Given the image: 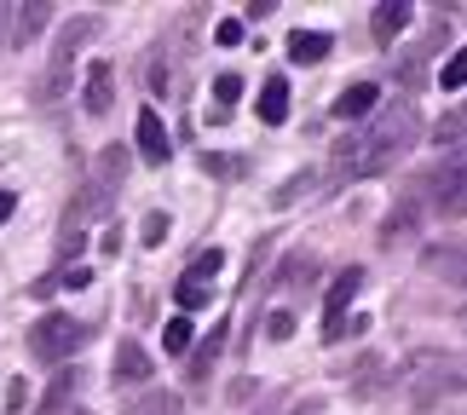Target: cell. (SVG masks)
I'll use <instances>...</instances> for the list:
<instances>
[{
    "mask_svg": "<svg viewBox=\"0 0 467 415\" xmlns=\"http://www.w3.org/2000/svg\"><path fill=\"white\" fill-rule=\"evenodd\" d=\"M416 133H421L416 104H410V99L387 104V110H375V116H369V128H364V133L340 139L335 150H329V179H335V185H347V179L387 173L392 161H399L410 144H416Z\"/></svg>",
    "mask_w": 467,
    "mask_h": 415,
    "instance_id": "6da1fadb",
    "label": "cell"
},
{
    "mask_svg": "<svg viewBox=\"0 0 467 415\" xmlns=\"http://www.w3.org/2000/svg\"><path fill=\"white\" fill-rule=\"evenodd\" d=\"M410 202L439 213H467V150H444L433 168H421L416 185H410Z\"/></svg>",
    "mask_w": 467,
    "mask_h": 415,
    "instance_id": "7a4b0ae2",
    "label": "cell"
},
{
    "mask_svg": "<svg viewBox=\"0 0 467 415\" xmlns=\"http://www.w3.org/2000/svg\"><path fill=\"white\" fill-rule=\"evenodd\" d=\"M87 340H93V329H87V323L64 317V312H47V317L29 329V352L41 358V364H64V358H69V352H81Z\"/></svg>",
    "mask_w": 467,
    "mask_h": 415,
    "instance_id": "3957f363",
    "label": "cell"
},
{
    "mask_svg": "<svg viewBox=\"0 0 467 415\" xmlns=\"http://www.w3.org/2000/svg\"><path fill=\"white\" fill-rule=\"evenodd\" d=\"M93 35H99V17H69V24L58 29V47H52V69H47V87H41L47 99H58V93H64L69 64H76V52L93 41Z\"/></svg>",
    "mask_w": 467,
    "mask_h": 415,
    "instance_id": "277c9868",
    "label": "cell"
},
{
    "mask_svg": "<svg viewBox=\"0 0 467 415\" xmlns=\"http://www.w3.org/2000/svg\"><path fill=\"white\" fill-rule=\"evenodd\" d=\"M358 288H364V272H358V265H347V272H340L335 283H329V300H323V340H329V347H340V340H347V306L358 300Z\"/></svg>",
    "mask_w": 467,
    "mask_h": 415,
    "instance_id": "5b68a950",
    "label": "cell"
},
{
    "mask_svg": "<svg viewBox=\"0 0 467 415\" xmlns=\"http://www.w3.org/2000/svg\"><path fill=\"white\" fill-rule=\"evenodd\" d=\"M421 272L439 283H467V248L462 243H427L421 248Z\"/></svg>",
    "mask_w": 467,
    "mask_h": 415,
    "instance_id": "8992f818",
    "label": "cell"
},
{
    "mask_svg": "<svg viewBox=\"0 0 467 415\" xmlns=\"http://www.w3.org/2000/svg\"><path fill=\"white\" fill-rule=\"evenodd\" d=\"M81 104H87V116H110V104H116V69L104 64V58H93V64H87Z\"/></svg>",
    "mask_w": 467,
    "mask_h": 415,
    "instance_id": "52a82bcc",
    "label": "cell"
},
{
    "mask_svg": "<svg viewBox=\"0 0 467 415\" xmlns=\"http://www.w3.org/2000/svg\"><path fill=\"white\" fill-rule=\"evenodd\" d=\"M329 110H335V121H369L375 110H381V87H375V81H352Z\"/></svg>",
    "mask_w": 467,
    "mask_h": 415,
    "instance_id": "ba28073f",
    "label": "cell"
},
{
    "mask_svg": "<svg viewBox=\"0 0 467 415\" xmlns=\"http://www.w3.org/2000/svg\"><path fill=\"white\" fill-rule=\"evenodd\" d=\"M133 139H139V156H145L150 168H161V161H168V150H173V144H168V128H161V116L150 110V104H145V110H139V121H133Z\"/></svg>",
    "mask_w": 467,
    "mask_h": 415,
    "instance_id": "9c48e42d",
    "label": "cell"
},
{
    "mask_svg": "<svg viewBox=\"0 0 467 415\" xmlns=\"http://www.w3.org/2000/svg\"><path fill=\"white\" fill-rule=\"evenodd\" d=\"M116 387H145L150 381V352L139 347V340H121L116 347V375H110Z\"/></svg>",
    "mask_w": 467,
    "mask_h": 415,
    "instance_id": "30bf717a",
    "label": "cell"
},
{
    "mask_svg": "<svg viewBox=\"0 0 467 415\" xmlns=\"http://www.w3.org/2000/svg\"><path fill=\"white\" fill-rule=\"evenodd\" d=\"M404 29H410V6H404V0H381V6H375V17H369L375 47H392Z\"/></svg>",
    "mask_w": 467,
    "mask_h": 415,
    "instance_id": "8fae6325",
    "label": "cell"
},
{
    "mask_svg": "<svg viewBox=\"0 0 467 415\" xmlns=\"http://www.w3.org/2000/svg\"><path fill=\"white\" fill-rule=\"evenodd\" d=\"M220 352H225V323H213V329L196 340V352H191V381H196V387L213 375V358H220Z\"/></svg>",
    "mask_w": 467,
    "mask_h": 415,
    "instance_id": "7c38bea8",
    "label": "cell"
},
{
    "mask_svg": "<svg viewBox=\"0 0 467 415\" xmlns=\"http://www.w3.org/2000/svg\"><path fill=\"white\" fill-rule=\"evenodd\" d=\"M260 121L265 128H283V121H289V81L283 76H272L260 87Z\"/></svg>",
    "mask_w": 467,
    "mask_h": 415,
    "instance_id": "4fadbf2b",
    "label": "cell"
},
{
    "mask_svg": "<svg viewBox=\"0 0 467 415\" xmlns=\"http://www.w3.org/2000/svg\"><path fill=\"white\" fill-rule=\"evenodd\" d=\"M329 35H323V29H295L289 35V58L295 64H323V58H329Z\"/></svg>",
    "mask_w": 467,
    "mask_h": 415,
    "instance_id": "5bb4252c",
    "label": "cell"
},
{
    "mask_svg": "<svg viewBox=\"0 0 467 415\" xmlns=\"http://www.w3.org/2000/svg\"><path fill=\"white\" fill-rule=\"evenodd\" d=\"M76 381H81L76 369H58V375H52V387H47V399L35 404V415H64L69 399H76Z\"/></svg>",
    "mask_w": 467,
    "mask_h": 415,
    "instance_id": "9a60e30c",
    "label": "cell"
},
{
    "mask_svg": "<svg viewBox=\"0 0 467 415\" xmlns=\"http://www.w3.org/2000/svg\"><path fill=\"white\" fill-rule=\"evenodd\" d=\"M173 300H179V317H185V312H202V306L213 300V288H208L202 277H191V272H185V277L173 283Z\"/></svg>",
    "mask_w": 467,
    "mask_h": 415,
    "instance_id": "2e32d148",
    "label": "cell"
},
{
    "mask_svg": "<svg viewBox=\"0 0 467 415\" xmlns=\"http://www.w3.org/2000/svg\"><path fill=\"white\" fill-rule=\"evenodd\" d=\"M47 17H52V6H41V0H35V6H24V12H17V24H12V41H17V47L35 41V35L47 29Z\"/></svg>",
    "mask_w": 467,
    "mask_h": 415,
    "instance_id": "e0dca14e",
    "label": "cell"
},
{
    "mask_svg": "<svg viewBox=\"0 0 467 415\" xmlns=\"http://www.w3.org/2000/svg\"><path fill=\"white\" fill-rule=\"evenodd\" d=\"M185 404H179V392H145L139 404H128L121 415H179Z\"/></svg>",
    "mask_w": 467,
    "mask_h": 415,
    "instance_id": "ac0fdd59",
    "label": "cell"
},
{
    "mask_svg": "<svg viewBox=\"0 0 467 415\" xmlns=\"http://www.w3.org/2000/svg\"><path fill=\"white\" fill-rule=\"evenodd\" d=\"M439 87H444V93H462V87H467V47H456L451 58H444V69H439Z\"/></svg>",
    "mask_w": 467,
    "mask_h": 415,
    "instance_id": "d6986e66",
    "label": "cell"
},
{
    "mask_svg": "<svg viewBox=\"0 0 467 415\" xmlns=\"http://www.w3.org/2000/svg\"><path fill=\"white\" fill-rule=\"evenodd\" d=\"M161 347H168V358L191 352V317H168V329H161Z\"/></svg>",
    "mask_w": 467,
    "mask_h": 415,
    "instance_id": "ffe728a7",
    "label": "cell"
},
{
    "mask_svg": "<svg viewBox=\"0 0 467 415\" xmlns=\"http://www.w3.org/2000/svg\"><path fill=\"white\" fill-rule=\"evenodd\" d=\"M213 99H220V104H213V110H220V116H231V104L243 99V76H231V69H225V76L213 81Z\"/></svg>",
    "mask_w": 467,
    "mask_h": 415,
    "instance_id": "44dd1931",
    "label": "cell"
},
{
    "mask_svg": "<svg viewBox=\"0 0 467 415\" xmlns=\"http://www.w3.org/2000/svg\"><path fill=\"white\" fill-rule=\"evenodd\" d=\"M185 272H191V277H202V283H213V277L225 272V254H220V248H208V254H196Z\"/></svg>",
    "mask_w": 467,
    "mask_h": 415,
    "instance_id": "7402d4cb",
    "label": "cell"
},
{
    "mask_svg": "<svg viewBox=\"0 0 467 415\" xmlns=\"http://www.w3.org/2000/svg\"><path fill=\"white\" fill-rule=\"evenodd\" d=\"M168 237H173L168 213H161V208H150V213H145V243H150V248H161V243H168Z\"/></svg>",
    "mask_w": 467,
    "mask_h": 415,
    "instance_id": "603a6c76",
    "label": "cell"
},
{
    "mask_svg": "<svg viewBox=\"0 0 467 415\" xmlns=\"http://www.w3.org/2000/svg\"><path fill=\"white\" fill-rule=\"evenodd\" d=\"M295 335V312H272L265 317V340H289Z\"/></svg>",
    "mask_w": 467,
    "mask_h": 415,
    "instance_id": "cb8c5ba5",
    "label": "cell"
},
{
    "mask_svg": "<svg viewBox=\"0 0 467 415\" xmlns=\"http://www.w3.org/2000/svg\"><path fill=\"white\" fill-rule=\"evenodd\" d=\"M213 41H220V47H237L243 41V17H220V24H213Z\"/></svg>",
    "mask_w": 467,
    "mask_h": 415,
    "instance_id": "d4e9b609",
    "label": "cell"
},
{
    "mask_svg": "<svg viewBox=\"0 0 467 415\" xmlns=\"http://www.w3.org/2000/svg\"><path fill=\"white\" fill-rule=\"evenodd\" d=\"M300 191H312V173H295V179H289V185H283V191L272 196V202H277V208H289V202H295V196H300Z\"/></svg>",
    "mask_w": 467,
    "mask_h": 415,
    "instance_id": "484cf974",
    "label": "cell"
},
{
    "mask_svg": "<svg viewBox=\"0 0 467 415\" xmlns=\"http://www.w3.org/2000/svg\"><path fill=\"white\" fill-rule=\"evenodd\" d=\"M93 283V272H87V265H69L64 277H52V288H87Z\"/></svg>",
    "mask_w": 467,
    "mask_h": 415,
    "instance_id": "4316f807",
    "label": "cell"
},
{
    "mask_svg": "<svg viewBox=\"0 0 467 415\" xmlns=\"http://www.w3.org/2000/svg\"><path fill=\"white\" fill-rule=\"evenodd\" d=\"M6 410H12V415L24 410V381H12V387H6Z\"/></svg>",
    "mask_w": 467,
    "mask_h": 415,
    "instance_id": "83f0119b",
    "label": "cell"
},
{
    "mask_svg": "<svg viewBox=\"0 0 467 415\" xmlns=\"http://www.w3.org/2000/svg\"><path fill=\"white\" fill-rule=\"evenodd\" d=\"M12 208H17V196H12V191H0V225L12 220Z\"/></svg>",
    "mask_w": 467,
    "mask_h": 415,
    "instance_id": "f1b7e54d",
    "label": "cell"
},
{
    "mask_svg": "<svg viewBox=\"0 0 467 415\" xmlns=\"http://www.w3.org/2000/svg\"><path fill=\"white\" fill-rule=\"evenodd\" d=\"M456 369H462V381H467V364H456Z\"/></svg>",
    "mask_w": 467,
    "mask_h": 415,
    "instance_id": "f546056e",
    "label": "cell"
},
{
    "mask_svg": "<svg viewBox=\"0 0 467 415\" xmlns=\"http://www.w3.org/2000/svg\"><path fill=\"white\" fill-rule=\"evenodd\" d=\"M462 323H467V312H462Z\"/></svg>",
    "mask_w": 467,
    "mask_h": 415,
    "instance_id": "4dcf8cb0",
    "label": "cell"
},
{
    "mask_svg": "<svg viewBox=\"0 0 467 415\" xmlns=\"http://www.w3.org/2000/svg\"><path fill=\"white\" fill-rule=\"evenodd\" d=\"M265 415H272V410H265Z\"/></svg>",
    "mask_w": 467,
    "mask_h": 415,
    "instance_id": "1f68e13d",
    "label": "cell"
},
{
    "mask_svg": "<svg viewBox=\"0 0 467 415\" xmlns=\"http://www.w3.org/2000/svg\"><path fill=\"white\" fill-rule=\"evenodd\" d=\"M76 415H81V410H76Z\"/></svg>",
    "mask_w": 467,
    "mask_h": 415,
    "instance_id": "d6a6232c",
    "label": "cell"
}]
</instances>
